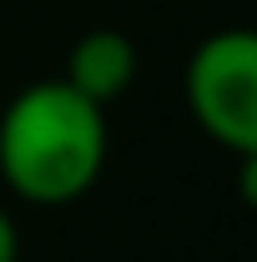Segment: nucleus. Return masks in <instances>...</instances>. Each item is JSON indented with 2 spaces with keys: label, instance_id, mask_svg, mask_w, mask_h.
<instances>
[{
  "label": "nucleus",
  "instance_id": "obj_1",
  "mask_svg": "<svg viewBox=\"0 0 257 262\" xmlns=\"http://www.w3.org/2000/svg\"><path fill=\"white\" fill-rule=\"evenodd\" d=\"M106 106L61 76L31 81L0 111V182L31 207H71L106 171Z\"/></svg>",
  "mask_w": 257,
  "mask_h": 262
},
{
  "label": "nucleus",
  "instance_id": "obj_2",
  "mask_svg": "<svg viewBox=\"0 0 257 262\" xmlns=\"http://www.w3.org/2000/svg\"><path fill=\"white\" fill-rule=\"evenodd\" d=\"M187 111L217 146L257 157V35L212 31L187 61Z\"/></svg>",
  "mask_w": 257,
  "mask_h": 262
},
{
  "label": "nucleus",
  "instance_id": "obj_3",
  "mask_svg": "<svg viewBox=\"0 0 257 262\" xmlns=\"http://www.w3.org/2000/svg\"><path fill=\"white\" fill-rule=\"evenodd\" d=\"M136 71H141V56H136V40L121 31H86L76 46H71V56H66V86H76L86 101H96V106H111L116 96H126L131 81H136Z\"/></svg>",
  "mask_w": 257,
  "mask_h": 262
},
{
  "label": "nucleus",
  "instance_id": "obj_4",
  "mask_svg": "<svg viewBox=\"0 0 257 262\" xmlns=\"http://www.w3.org/2000/svg\"><path fill=\"white\" fill-rule=\"evenodd\" d=\"M0 262H20V232L5 207H0Z\"/></svg>",
  "mask_w": 257,
  "mask_h": 262
}]
</instances>
